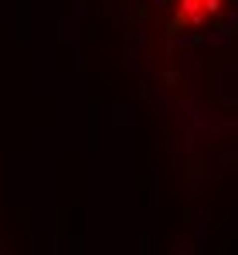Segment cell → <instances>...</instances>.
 Here are the masks:
<instances>
[{"label":"cell","instance_id":"1","mask_svg":"<svg viewBox=\"0 0 238 255\" xmlns=\"http://www.w3.org/2000/svg\"><path fill=\"white\" fill-rule=\"evenodd\" d=\"M180 3H184V10H187L194 20H201L208 10H215V7H218V0H180Z\"/></svg>","mask_w":238,"mask_h":255}]
</instances>
